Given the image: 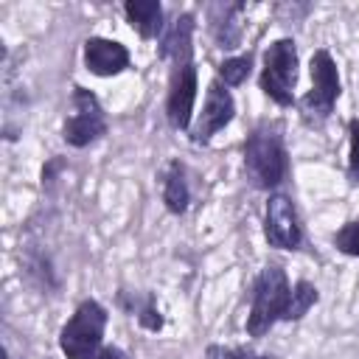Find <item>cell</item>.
Listing matches in <instances>:
<instances>
[{"label":"cell","instance_id":"6da1fadb","mask_svg":"<svg viewBox=\"0 0 359 359\" xmlns=\"http://www.w3.org/2000/svg\"><path fill=\"white\" fill-rule=\"evenodd\" d=\"M247 177L255 188H275L286 177V149L275 126H258L244 143Z\"/></svg>","mask_w":359,"mask_h":359},{"label":"cell","instance_id":"7a4b0ae2","mask_svg":"<svg viewBox=\"0 0 359 359\" xmlns=\"http://www.w3.org/2000/svg\"><path fill=\"white\" fill-rule=\"evenodd\" d=\"M289 283H286V275L280 266L269 264L258 280H255V292H252V309H250V317H247V331L252 337H264L275 320L283 317L286 311V303H289Z\"/></svg>","mask_w":359,"mask_h":359},{"label":"cell","instance_id":"3957f363","mask_svg":"<svg viewBox=\"0 0 359 359\" xmlns=\"http://www.w3.org/2000/svg\"><path fill=\"white\" fill-rule=\"evenodd\" d=\"M107 328V311L95 300H84L76 314L65 323L59 345L67 359H93L101 351V337Z\"/></svg>","mask_w":359,"mask_h":359},{"label":"cell","instance_id":"277c9868","mask_svg":"<svg viewBox=\"0 0 359 359\" xmlns=\"http://www.w3.org/2000/svg\"><path fill=\"white\" fill-rule=\"evenodd\" d=\"M297 81V50L292 39H278L264 53L261 90L280 107L292 104V87Z\"/></svg>","mask_w":359,"mask_h":359},{"label":"cell","instance_id":"5b68a950","mask_svg":"<svg viewBox=\"0 0 359 359\" xmlns=\"http://www.w3.org/2000/svg\"><path fill=\"white\" fill-rule=\"evenodd\" d=\"M311 90L303 95L300 109L306 115V121H323L331 115L337 98H339V76H337V65L331 59L328 50H317L311 56Z\"/></svg>","mask_w":359,"mask_h":359},{"label":"cell","instance_id":"8992f818","mask_svg":"<svg viewBox=\"0 0 359 359\" xmlns=\"http://www.w3.org/2000/svg\"><path fill=\"white\" fill-rule=\"evenodd\" d=\"M104 132H107V118H104V109H101L98 98L90 90L76 87V93H73V115L65 123V140L70 146L81 149V146H90L93 140H98Z\"/></svg>","mask_w":359,"mask_h":359},{"label":"cell","instance_id":"52a82bcc","mask_svg":"<svg viewBox=\"0 0 359 359\" xmlns=\"http://www.w3.org/2000/svg\"><path fill=\"white\" fill-rule=\"evenodd\" d=\"M264 236L278 250H297L300 247V222L294 213V205L286 194H272L264 213Z\"/></svg>","mask_w":359,"mask_h":359},{"label":"cell","instance_id":"ba28073f","mask_svg":"<svg viewBox=\"0 0 359 359\" xmlns=\"http://www.w3.org/2000/svg\"><path fill=\"white\" fill-rule=\"evenodd\" d=\"M233 112H236V104H233L230 90H224L219 81H210L202 115H199L196 126L191 129V140L194 143H208L219 129H224L233 121Z\"/></svg>","mask_w":359,"mask_h":359},{"label":"cell","instance_id":"9c48e42d","mask_svg":"<svg viewBox=\"0 0 359 359\" xmlns=\"http://www.w3.org/2000/svg\"><path fill=\"white\" fill-rule=\"evenodd\" d=\"M194 98H196V67L188 62V65L174 67L168 98H165V115L174 129H188L191 112H194Z\"/></svg>","mask_w":359,"mask_h":359},{"label":"cell","instance_id":"30bf717a","mask_svg":"<svg viewBox=\"0 0 359 359\" xmlns=\"http://www.w3.org/2000/svg\"><path fill=\"white\" fill-rule=\"evenodd\" d=\"M84 65L95 76H115L129 65V50L115 39L90 36L84 42Z\"/></svg>","mask_w":359,"mask_h":359},{"label":"cell","instance_id":"8fae6325","mask_svg":"<svg viewBox=\"0 0 359 359\" xmlns=\"http://www.w3.org/2000/svg\"><path fill=\"white\" fill-rule=\"evenodd\" d=\"M191 31H194V17H191V14H182V17L174 20L171 31H168L165 39H163L160 53H163L165 59H171L174 67L191 62Z\"/></svg>","mask_w":359,"mask_h":359},{"label":"cell","instance_id":"7c38bea8","mask_svg":"<svg viewBox=\"0 0 359 359\" xmlns=\"http://www.w3.org/2000/svg\"><path fill=\"white\" fill-rule=\"evenodd\" d=\"M126 20L132 22V28H137V34L143 39H151L160 34L163 28V8L157 0H129L123 6Z\"/></svg>","mask_w":359,"mask_h":359},{"label":"cell","instance_id":"4fadbf2b","mask_svg":"<svg viewBox=\"0 0 359 359\" xmlns=\"http://www.w3.org/2000/svg\"><path fill=\"white\" fill-rule=\"evenodd\" d=\"M163 202L171 213H185L191 194H188V182H185V168L180 163H171L163 180Z\"/></svg>","mask_w":359,"mask_h":359},{"label":"cell","instance_id":"5bb4252c","mask_svg":"<svg viewBox=\"0 0 359 359\" xmlns=\"http://www.w3.org/2000/svg\"><path fill=\"white\" fill-rule=\"evenodd\" d=\"M241 11H244L241 3L222 8V20L213 22V34H216L219 48H236V45H238V39H241V25H238Z\"/></svg>","mask_w":359,"mask_h":359},{"label":"cell","instance_id":"9a60e30c","mask_svg":"<svg viewBox=\"0 0 359 359\" xmlns=\"http://www.w3.org/2000/svg\"><path fill=\"white\" fill-rule=\"evenodd\" d=\"M314 303H317V289H314L309 280H300V283H294V289L289 292V303H286V311H283L280 320H300Z\"/></svg>","mask_w":359,"mask_h":359},{"label":"cell","instance_id":"2e32d148","mask_svg":"<svg viewBox=\"0 0 359 359\" xmlns=\"http://www.w3.org/2000/svg\"><path fill=\"white\" fill-rule=\"evenodd\" d=\"M250 65H252V59H250V56L224 59V62L219 65V76L224 79V84H241V81L250 76Z\"/></svg>","mask_w":359,"mask_h":359},{"label":"cell","instance_id":"e0dca14e","mask_svg":"<svg viewBox=\"0 0 359 359\" xmlns=\"http://www.w3.org/2000/svg\"><path fill=\"white\" fill-rule=\"evenodd\" d=\"M334 244H337V250H342L345 255H356V258H359V219H356V222H348V224L334 236Z\"/></svg>","mask_w":359,"mask_h":359},{"label":"cell","instance_id":"ac0fdd59","mask_svg":"<svg viewBox=\"0 0 359 359\" xmlns=\"http://www.w3.org/2000/svg\"><path fill=\"white\" fill-rule=\"evenodd\" d=\"M348 135H351V157H348V180L359 185V121H348Z\"/></svg>","mask_w":359,"mask_h":359},{"label":"cell","instance_id":"d6986e66","mask_svg":"<svg viewBox=\"0 0 359 359\" xmlns=\"http://www.w3.org/2000/svg\"><path fill=\"white\" fill-rule=\"evenodd\" d=\"M208 359H269V356H261V353H252V351H244V348L210 345V348H208Z\"/></svg>","mask_w":359,"mask_h":359},{"label":"cell","instance_id":"ffe728a7","mask_svg":"<svg viewBox=\"0 0 359 359\" xmlns=\"http://www.w3.org/2000/svg\"><path fill=\"white\" fill-rule=\"evenodd\" d=\"M137 320H140L149 331H157V328L163 325V317H160V311L154 309V303H151V300H149V303H146V309L137 314Z\"/></svg>","mask_w":359,"mask_h":359},{"label":"cell","instance_id":"44dd1931","mask_svg":"<svg viewBox=\"0 0 359 359\" xmlns=\"http://www.w3.org/2000/svg\"><path fill=\"white\" fill-rule=\"evenodd\" d=\"M93 359H123V353H121L118 348H101Z\"/></svg>","mask_w":359,"mask_h":359}]
</instances>
